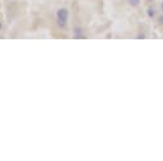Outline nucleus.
Returning <instances> with one entry per match:
<instances>
[{"instance_id":"obj_1","label":"nucleus","mask_w":163,"mask_h":161,"mask_svg":"<svg viewBox=\"0 0 163 161\" xmlns=\"http://www.w3.org/2000/svg\"><path fill=\"white\" fill-rule=\"evenodd\" d=\"M69 18V10L66 8H60L56 13V20H57V26L60 28H65L68 23Z\"/></svg>"},{"instance_id":"obj_2","label":"nucleus","mask_w":163,"mask_h":161,"mask_svg":"<svg viewBox=\"0 0 163 161\" xmlns=\"http://www.w3.org/2000/svg\"><path fill=\"white\" fill-rule=\"evenodd\" d=\"M84 37V33H83V29L80 27H75L74 28V38L77 40H80V38Z\"/></svg>"},{"instance_id":"obj_3","label":"nucleus","mask_w":163,"mask_h":161,"mask_svg":"<svg viewBox=\"0 0 163 161\" xmlns=\"http://www.w3.org/2000/svg\"><path fill=\"white\" fill-rule=\"evenodd\" d=\"M147 14L149 18H154L155 17V9L153 8V6H149V8L147 9Z\"/></svg>"},{"instance_id":"obj_4","label":"nucleus","mask_w":163,"mask_h":161,"mask_svg":"<svg viewBox=\"0 0 163 161\" xmlns=\"http://www.w3.org/2000/svg\"><path fill=\"white\" fill-rule=\"evenodd\" d=\"M129 4L131 6H138L140 4V0H129Z\"/></svg>"},{"instance_id":"obj_5","label":"nucleus","mask_w":163,"mask_h":161,"mask_svg":"<svg viewBox=\"0 0 163 161\" xmlns=\"http://www.w3.org/2000/svg\"><path fill=\"white\" fill-rule=\"evenodd\" d=\"M158 23H159V26H163V14H161L158 17Z\"/></svg>"},{"instance_id":"obj_6","label":"nucleus","mask_w":163,"mask_h":161,"mask_svg":"<svg viewBox=\"0 0 163 161\" xmlns=\"http://www.w3.org/2000/svg\"><path fill=\"white\" fill-rule=\"evenodd\" d=\"M161 10H162V13H163V1L161 3Z\"/></svg>"},{"instance_id":"obj_7","label":"nucleus","mask_w":163,"mask_h":161,"mask_svg":"<svg viewBox=\"0 0 163 161\" xmlns=\"http://www.w3.org/2000/svg\"><path fill=\"white\" fill-rule=\"evenodd\" d=\"M145 1H148V3H153L154 0H145Z\"/></svg>"},{"instance_id":"obj_8","label":"nucleus","mask_w":163,"mask_h":161,"mask_svg":"<svg viewBox=\"0 0 163 161\" xmlns=\"http://www.w3.org/2000/svg\"><path fill=\"white\" fill-rule=\"evenodd\" d=\"M0 31H1V23H0Z\"/></svg>"}]
</instances>
